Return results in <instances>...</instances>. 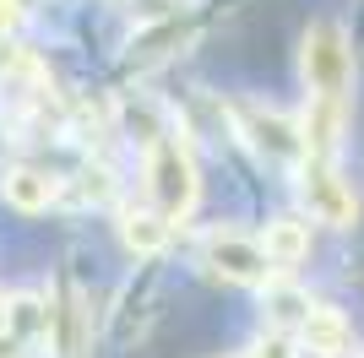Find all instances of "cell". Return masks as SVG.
<instances>
[{"label":"cell","mask_w":364,"mask_h":358,"mask_svg":"<svg viewBox=\"0 0 364 358\" xmlns=\"http://www.w3.org/2000/svg\"><path fill=\"white\" fill-rule=\"evenodd\" d=\"M147 195L152 207L164 212L168 223H180L196 212V195H201V174H196V158L174 131H164L158 141H147Z\"/></svg>","instance_id":"1"},{"label":"cell","mask_w":364,"mask_h":358,"mask_svg":"<svg viewBox=\"0 0 364 358\" xmlns=\"http://www.w3.org/2000/svg\"><path fill=\"white\" fill-rule=\"evenodd\" d=\"M299 71H304L310 98L348 104V87H353V49H348V33L337 28V22H316V28L304 33Z\"/></svg>","instance_id":"2"},{"label":"cell","mask_w":364,"mask_h":358,"mask_svg":"<svg viewBox=\"0 0 364 358\" xmlns=\"http://www.w3.org/2000/svg\"><path fill=\"white\" fill-rule=\"evenodd\" d=\"M201 266L223 277V283H245V288H267L277 277V266L267 261L261 239H245V234H207L201 239Z\"/></svg>","instance_id":"3"},{"label":"cell","mask_w":364,"mask_h":358,"mask_svg":"<svg viewBox=\"0 0 364 358\" xmlns=\"http://www.w3.org/2000/svg\"><path fill=\"white\" fill-rule=\"evenodd\" d=\"M299 201L310 207L316 223H332V228L359 223V195L348 190V179L337 174L326 158H310V163L299 168Z\"/></svg>","instance_id":"4"},{"label":"cell","mask_w":364,"mask_h":358,"mask_svg":"<svg viewBox=\"0 0 364 358\" xmlns=\"http://www.w3.org/2000/svg\"><path fill=\"white\" fill-rule=\"evenodd\" d=\"M228 114H234L240 136L261 152V158H272V163H299V158H304V131H299V119L277 114V109H261V104H234Z\"/></svg>","instance_id":"5"},{"label":"cell","mask_w":364,"mask_h":358,"mask_svg":"<svg viewBox=\"0 0 364 358\" xmlns=\"http://www.w3.org/2000/svg\"><path fill=\"white\" fill-rule=\"evenodd\" d=\"M87 347H92V304L76 283H60L49 298V353L87 358Z\"/></svg>","instance_id":"6"},{"label":"cell","mask_w":364,"mask_h":358,"mask_svg":"<svg viewBox=\"0 0 364 358\" xmlns=\"http://www.w3.org/2000/svg\"><path fill=\"white\" fill-rule=\"evenodd\" d=\"M0 195H6V207H16V212H49L60 201V179L49 174V168L16 163V168L0 174Z\"/></svg>","instance_id":"7"},{"label":"cell","mask_w":364,"mask_h":358,"mask_svg":"<svg viewBox=\"0 0 364 358\" xmlns=\"http://www.w3.org/2000/svg\"><path fill=\"white\" fill-rule=\"evenodd\" d=\"M353 342V326L343 320V310H332V304H310V315L299 320V347L316 358H343Z\"/></svg>","instance_id":"8"},{"label":"cell","mask_w":364,"mask_h":358,"mask_svg":"<svg viewBox=\"0 0 364 358\" xmlns=\"http://www.w3.org/2000/svg\"><path fill=\"white\" fill-rule=\"evenodd\" d=\"M343 125H348V119H343V104H332V98H310V109H304V119H299L304 152L332 163L337 147H343Z\"/></svg>","instance_id":"9"},{"label":"cell","mask_w":364,"mask_h":358,"mask_svg":"<svg viewBox=\"0 0 364 358\" xmlns=\"http://www.w3.org/2000/svg\"><path fill=\"white\" fill-rule=\"evenodd\" d=\"M120 244L131 255H141V261H147V255H158L168 244V217L158 207H125L120 212Z\"/></svg>","instance_id":"10"},{"label":"cell","mask_w":364,"mask_h":358,"mask_svg":"<svg viewBox=\"0 0 364 358\" xmlns=\"http://www.w3.org/2000/svg\"><path fill=\"white\" fill-rule=\"evenodd\" d=\"M191 22H180V16H164V22H152V28H141L136 38H131V60L136 65H158V60L180 55L185 44H191Z\"/></svg>","instance_id":"11"},{"label":"cell","mask_w":364,"mask_h":358,"mask_svg":"<svg viewBox=\"0 0 364 358\" xmlns=\"http://www.w3.org/2000/svg\"><path fill=\"white\" fill-rule=\"evenodd\" d=\"M261 250H267V261H272L277 271L299 266L304 255H310V223H304V217H272L267 234H261Z\"/></svg>","instance_id":"12"},{"label":"cell","mask_w":364,"mask_h":358,"mask_svg":"<svg viewBox=\"0 0 364 358\" xmlns=\"http://www.w3.org/2000/svg\"><path fill=\"white\" fill-rule=\"evenodd\" d=\"M261 310H267V326H277V331H299V320L310 315V293L304 288H294V283H283V277H272V283L261 288Z\"/></svg>","instance_id":"13"},{"label":"cell","mask_w":364,"mask_h":358,"mask_svg":"<svg viewBox=\"0 0 364 358\" xmlns=\"http://www.w3.org/2000/svg\"><path fill=\"white\" fill-rule=\"evenodd\" d=\"M22 0H0V44H6V38H16V28H22Z\"/></svg>","instance_id":"14"},{"label":"cell","mask_w":364,"mask_h":358,"mask_svg":"<svg viewBox=\"0 0 364 358\" xmlns=\"http://www.w3.org/2000/svg\"><path fill=\"white\" fill-rule=\"evenodd\" d=\"M0 358H33V347L22 337H11V331H0Z\"/></svg>","instance_id":"15"}]
</instances>
